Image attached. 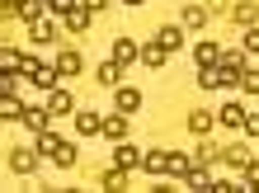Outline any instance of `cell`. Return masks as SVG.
Wrapping results in <instances>:
<instances>
[{
  "instance_id": "1",
  "label": "cell",
  "mask_w": 259,
  "mask_h": 193,
  "mask_svg": "<svg viewBox=\"0 0 259 193\" xmlns=\"http://www.w3.org/2000/svg\"><path fill=\"white\" fill-rule=\"evenodd\" d=\"M38 151L52 160V165H62V170H71L75 165V146L71 141H62V137H52V132H38Z\"/></svg>"
},
{
  "instance_id": "2",
  "label": "cell",
  "mask_w": 259,
  "mask_h": 193,
  "mask_svg": "<svg viewBox=\"0 0 259 193\" xmlns=\"http://www.w3.org/2000/svg\"><path fill=\"white\" fill-rule=\"evenodd\" d=\"M245 57H240V52H226L222 57V62H217V76H222V85H240V80H245Z\"/></svg>"
},
{
  "instance_id": "3",
  "label": "cell",
  "mask_w": 259,
  "mask_h": 193,
  "mask_svg": "<svg viewBox=\"0 0 259 193\" xmlns=\"http://www.w3.org/2000/svg\"><path fill=\"white\" fill-rule=\"evenodd\" d=\"M24 76L33 80V85H42V90H52L62 71H57V66H42V62H24Z\"/></svg>"
},
{
  "instance_id": "4",
  "label": "cell",
  "mask_w": 259,
  "mask_h": 193,
  "mask_svg": "<svg viewBox=\"0 0 259 193\" xmlns=\"http://www.w3.org/2000/svg\"><path fill=\"white\" fill-rule=\"evenodd\" d=\"M113 165L118 170H137V165H142V151L127 146V141H113Z\"/></svg>"
},
{
  "instance_id": "5",
  "label": "cell",
  "mask_w": 259,
  "mask_h": 193,
  "mask_svg": "<svg viewBox=\"0 0 259 193\" xmlns=\"http://www.w3.org/2000/svg\"><path fill=\"white\" fill-rule=\"evenodd\" d=\"M10 170L14 174H33L38 170V151H24V146H19V151H10Z\"/></svg>"
},
{
  "instance_id": "6",
  "label": "cell",
  "mask_w": 259,
  "mask_h": 193,
  "mask_svg": "<svg viewBox=\"0 0 259 193\" xmlns=\"http://www.w3.org/2000/svg\"><path fill=\"white\" fill-rule=\"evenodd\" d=\"M217 123H222V127H245V109H240L236 99L222 104V109H217Z\"/></svg>"
},
{
  "instance_id": "7",
  "label": "cell",
  "mask_w": 259,
  "mask_h": 193,
  "mask_svg": "<svg viewBox=\"0 0 259 193\" xmlns=\"http://www.w3.org/2000/svg\"><path fill=\"white\" fill-rule=\"evenodd\" d=\"M75 132H80V137H95V132H104V118L99 113H75Z\"/></svg>"
},
{
  "instance_id": "8",
  "label": "cell",
  "mask_w": 259,
  "mask_h": 193,
  "mask_svg": "<svg viewBox=\"0 0 259 193\" xmlns=\"http://www.w3.org/2000/svg\"><path fill=\"white\" fill-rule=\"evenodd\" d=\"M137 57H142V47H137L132 38H118V42H113V62H118V66H127V62H137Z\"/></svg>"
},
{
  "instance_id": "9",
  "label": "cell",
  "mask_w": 259,
  "mask_h": 193,
  "mask_svg": "<svg viewBox=\"0 0 259 193\" xmlns=\"http://www.w3.org/2000/svg\"><path fill=\"white\" fill-rule=\"evenodd\" d=\"M142 170H151V174H170V151H146V156H142Z\"/></svg>"
},
{
  "instance_id": "10",
  "label": "cell",
  "mask_w": 259,
  "mask_h": 193,
  "mask_svg": "<svg viewBox=\"0 0 259 193\" xmlns=\"http://www.w3.org/2000/svg\"><path fill=\"white\" fill-rule=\"evenodd\" d=\"M156 42H160L165 52H175V47H184V28H175V24H165L160 33H156Z\"/></svg>"
},
{
  "instance_id": "11",
  "label": "cell",
  "mask_w": 259,
  "mask_h": 193,
  "mask_svg": "<svg viewBox=\"0 0 259 193\" xmlns=\"http://www.w3.org/2000/svg\"><path fill=\"white\" fill-rule=\"evenodd\" d=\"M142 109V90H132V85H118V113H132Z\"/></svg>"
},
{
  "instance_id": "12",
  "label": "cell",
  "mask_w": 259,
  "mask_h": 193,
  "mask_svg": "<svg viewBox=\"0 0 259 193\" xmlns=\"http://www.w3.org/2000/svg\"><path fill=\"white\" fill-rule=\"evenodd\" d=\"M24 113H28V109H24V104L14 99V94H0V118H5V123H19Z\"/></svg>"
},
{
  "instance_id": "13",
  "label": "cell",
  "mask_w": 259,
  "mask_h": 193,
  "mask_svg": "<svg viewBox=\"0 0 259 193\" xmlns=\"http://www.w3.org/2000/svg\"><path fill=\"white\" fill-rule=\"evenodd\" d=\"M90 14H95V10H85V5H75V10L66 14V28H71V33H85V28H90Z\"/></svg>"
},
{
  "instance_id": "14",
  "label": "cell",
  "mask_w": 259,
  "mask_h": 193,
  "mask_svg": "<svg viewBox=\"0 0 259 193\" xmlns=\"http://www.w3.org/2000/svg\"><path fill=\"white\" fill-rule=\"evenodd\" d=\"M165 57H170V52H165L160 42H146V47H142V62H146L151 71H160V66H165Z\"/></svg>"
},
{
  "instance_id": "15",
  "label": "cell",
  "mask_w": 259,
  "mask_h": 193,
  "mask_svg": "<svg viewBox=\"0 0 259 193\" xmlns=\"http://www.w3.org/2000/svg\"><path fill=\"white\" fill-rule=\"evenodd\" d=\"M184 184H189V188H207V193H212V184H217V179H212V174H207L203 165H193V170L184 174Z\"/></svg>"
},
{
  "instance_id": "16",
  "label": "cell",
  "mask_w": 259,
  "mask_h": 193,
  "mask_svg": "<svg viewBox=\"0 0 259 193\" xmlns=\"http://www.w3.org/2000/svg\"><path fill=\"white\" fill-rule=\"evenodd\" d=\"M222 160H226V165H231V170H245V165H250L245 146H222Z\"/></svg>"
},
{
  "instance_id": "17",
  "label": "cell",
  "mask_w": 259,
  "mask_h": 193,
  "mask_svg": "<svg viewBox=\"0 0 259 193\" xmlns=\"http://www.w3.org/2000/svg\"><path fill=\"white\" fill-rule=\"evenodd\" d=\"M57 71H62V76H80V52H62V57H57Z\"/></svg>"
},
{
  "instance_id": "18",
  "label": "cell",
  "mask_w": 259,
  "mask_h": 193,
  "mask_svg": "<svg viewBox=\"0 0 259 193\" xmlns=\"http://www.w3.org/2000/svg\"><path fill=\"white\" fill-rule=\"evenodd\" d=\"M95 76H99V85H123V66H118V62H104Z\"/></svg>"
},
{
  "instance_id": "19",
  "label": "cell",
  "mask_w": 259,
  "mask_h": 193,
  "mask_svg": "<svg viewBox=\"0 0 259 193\" xmlns=\"http://www.w3.org/2000/svg\"><path fill=\"white\" fill-rule=\"evenodd\" d=\"M28 38H33V42H52V38H57L52 19H38V24H28Z\"/></svg>"
},
{
  "instance_id": "20",
  "label": "cell",
  "mask_w": 259,
  "mask_h": 193,
  "mask_svg": "<svg viewBox=\"0 0 259 193\" xmlns=\"http://www.w3.org/2000/svg\"><path fill=\"white\" fill-rule=\"evenodd\" d=\"M48 109H52V113H71L75 104H71V94H66V90H48Z\"/></svg>"
},
{
  "instance_id": "21",
  "label": "cell",
  "mask_w": 259,
  "mask_h": 193,
  "mask_svg": "<svg viewBox=\"0 0 259 193\" xmlns=\"http://www.w3.org/2000/svg\"><path fill=\"white\" fill-rule=\"evenodd\" d=\"M189 132H193V137L212 132V113H203V109H198V113H189Z\"/></svg>"
},
{
  "instance_id": "22",
  "label": "cell",
  "mask_w": 259,
  "mask_h": 193,
  "mask_svg": "<svg viewBox=\"0 0 259 193\" xmlns=\"http://www.w3.org/2000/svg\"><path fill=\"white\" fill-rule=\"evenodd\" d=\"M104 137H109V141H123L127 137V123H123V118H104Z\"/></svg>"
},
{
  "instance_id": "23",
  "label": "cell",
  "mask_w": 259,
  "mask_h": 193,
  "mask_svg": "<svg viewBox=\"0 0 259 193\" xmlns=\"http://www.w3.org/2000/svg\"><path fill=\"white\" fill-rule=\"evenodd\" d=\"M193 57H198V66H217V62H222V52L212 47V42H198V52H193Z\"/></svg>"
},
{
  "instance_id": "24",
  "label": "cell",
  "mask_w": 259,
  "mask_h": 193,
  "mask_svg": "<svg viewBox=\"0 0 259 193\" xmlns=\"http://www.w3.org/2000/svg\"><path fill=\"white\" fill-rule=\"evenodd\" d=\"M48 118H52L48 109H28V113H24V123L33 127V132H48Z\"/></svg>"
},
{
  "instance_id": "25",
  "label": "cell",
  "mask_w": 259,
  "mask_h": 193,
  "mask_svg": "<svg viewBox=\"0 0 259 193\" xmlns=\"http://www.w3.org/2000/svg\"><path fill=\"white\" fill-rule=\"evenodd\" d=\"M184 24H189V28H203V24H207V10H203V5H189V10H184Z\"/></svg>"
},
{
  "instance_id": "26",
  "label": "cell",
  "mask_w": 259,
  "mask_h": 193,
  "mask_svg": "<svg viewBox=\"0 0 259 193\" xmlns=\"http://www.w3.org/2000/svg\"><path fill=\"white\" fill-rule=\"evenodd\" d=\"M254 0H240V5H236V24H254Z\"/></svg>"
},
{
  "instance_id": "27",
  "label": "cell",
  "mask_w": 259,
  "mask_h": 193,
  "mask_svg": "<svg viewBox=\"0 0 259 193\" xmlns=\"http://www.w3.org/2000/svg\"><path fill=\"white\" fill-rule=\"evenodd\" d=\"M104 188H127V170H109V174H104Z\"/></svg>"
},
{
  "instance_id": "28",
  "label": "cell",
  "mask_w": 259,
  "mask_h": 193,
  "mask_svg": "<svg viewBox=\"0 0 259 193\" xmlns=\"http://www.w3.org/2000/svg\"><path fill=\"white\" fill-rule=\"evenodd\" d=\"M75 5H80V0H48V10H52V14H71Z\"/></svg>"
},
{
  "instance_id": "29",
  "label": "cell",
  "mask_w": 259,
  "mask_h": 193,
  "mask_svg": "<svg viewBox=\"0 0 259 193\" xmlns=\"http://www.w3.org/2000/svg\"><path fill=\"white\" fill-rule=\"evenodd\" d=\"M245 184L259 188V160H250V165H245Z\"/></svg>"
},
{
  "instance_id": "30",
  "label": "cell",
  "mask_w": 259,
  "mask_h": 193,
  "mask_svg": "<svg viewBox=\"0 0 259 193\" xmlns=\"http://www.w3.org/2000/svg\"><path fill=\"white\" fill-rule=\"evenodd\" d=\"M24 10V0H0V14H5V19H10V14H19Z\"/></svg>"
},
{
  "instance_id": "31",
  "label": "cell",
  "mask_w": 259,
  "mask_h": 193,
  "mask_svg": "<svg viewBox=\"0 0 259 193\" xmlns=\"http://www.w3.org/2000/svg\"><path fill=\"white\" fill-rule=\"evenodd\" d=\"M14 90H19V80H14L10 71H5V76H0V94H14Z\"/></svg>"
},
{
  "instance_id": "32",
  "label": "cell",
  "mask_w": 259,
  "mask_h": 193,
  "mask_svg": "<svg viewBox=\"0 0 259 193\" xmlns=\"http://www.w3.org/2000/svg\"><path fill=\"white\" fill-rule=\"evenodd\" d=\"M240 85H245V90H254V94H259V71H245V80H240Z\"/></svg>"
},
{
  "instance_id": "33",
  "label": "cell",
  "mask_w": 259,
  "mask_h": 193,
  "mask_svg": "<svg viewBox=\"0 0 259 193\" xmlns=\"http://www.w3.org/2000/svg\"><path fill=\"white\" fill-rule=\"evenodd\" d=\"M245 132H250V137H259V113H245Z\"/></svg>"
},
{
  "instance_id": "34",
  "label": "cell",
  "mask_w": 259,
  "mask_h": 193,
  "mask_svg": "<svg viewBox=\"0 0 259 193\" xmlns=\"http://www.w3.org/2000/svg\"><path fill=\"white\" fill-rule=\"evenodd\" d=\"M245 47H250V52H259V28H250V33H245Z\"/></svg>"
},
{
  "instance_id": "35",
  "label": "cell",
  "mask_w": 259,
  "mask_h": 193,
  "mask_svg": "<svg viewBox=\"0 0 259 193\" xmlns=\"http://www.w3.org/2000/svg\"><path fill=\"white\" fill-rule=\"evenodd\" d=\"M80 5H85V10H95V14H99L104 5H109V0H80Z\"/></svg>"
},
{
  "instance_id": "36",
  "label": "cell",
  "mask_w": 259,
  "mask_h": 193,
  "mask_svg": "<svg viewBox=\"0 0 259 193\" xmlns=\"http://www.w3.org/2000/svg\"><path fill=\"white\" fill-rule=\"evenodd\" d=\"M127 5H137V0H127Z\"/></svg>"
}]
</instances>
